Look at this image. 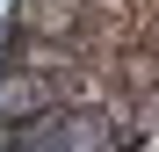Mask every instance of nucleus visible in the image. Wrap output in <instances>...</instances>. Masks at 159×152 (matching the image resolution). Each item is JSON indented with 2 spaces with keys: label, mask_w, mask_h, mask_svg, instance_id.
<instances>
[{
  "label": "nucleus",
  "mask_w": 159,
  "mask_h": 152,
  "mask_svg": "<svg viewBox=\"0 0 159 152\" xmlns=\"http://www.w3.org/2000/svg\"><path fill=\"white\" fill-rule=\"evenodd\" d=\"M80 15V0H15V36L36 44V36H65Z\"/></svg>",
  "instance_id": "nucleus-1"
}]
</instances>
